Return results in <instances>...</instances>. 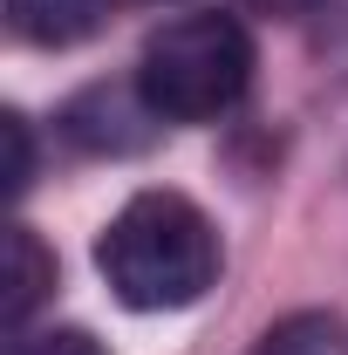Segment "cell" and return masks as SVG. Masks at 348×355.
<instances>
[{"instance_id":"cell-8","label":"cell","mask_w":348,"mask_h":355,"mask_svg":"<svg viewBox=\"0 0 348 355\" xmlns=\"http://www.w3.org/2000/svg\"><path fill=\"white\" fill-rule=\"evenodd\" d=\"M0 137H7V191H28V171H35V164H28V123L7 110V116H0Z\"/></svg>"},{"instance_id":"cell-1","label":"cell","mask_w":348,"mask_h":355,"mask_svg":"<svg viewBox=\"0 0 348 355\" xmlns=\"http://www.w3.org/2000/svg\"><path fill=\"white\" fill-rule=\"evenodd\" d=\"M96 273L137 314L191 308L218 287V232L184 191H137L96 239Z\"/></svg>"},{"instance_id":"cell-5","label":"cell","mask_w":348,"mask_h":355,"mask_svg":"<svg viewBox=\"0 0 348 355\" xmlns=\"http://www.w3.org/2000/svg\"><path fill=\"white\" fill-rule=\"evenodd\" d=\"M48 294H55V253L42 246V232H35V225H7V294H0L7 328L21 335V328H28V314L42 308Z\"/></svg>"},{"instance_id":"cell-4","label":"cell","mask_w":348,"mask_h":355,"mask_svg":"<svg viewBox=\"0 0 348 355\" xmlns=\"http://www.w3.org/2000/svg\"><path fill=\"white\" fill-rule=\"evenodd\" d=\"M116 0H7V28L35 48H76L110 21Z\"/></svg>"},{"instance_id":"cell-6","label":"cell","mask_w":348,"mask_h":355,"mask_svg":"<svg viewBox=\"0 0 348 355\" xmlns=\"http://www.w3.org/2000/svg\"><path fill=\"white\" fill-rule=\"evenodd\" d=\"M253 355H348V321L328 308H301L287 321H273Z\"/></svg>"},{"instance_id":"cell-7","label":"cell","mask_w":348,"mask_h":355,"mask_svg":"<svg viewBox=\"0 0 348 355\" xmlns=\"http://www.w3.org/2000/svg\"><path fill=\"white\" fill-rule=\"evenodd\" d=\"M7 355H110L89 328H42V335H14Z\"/></svg>"},{"instance_id":"cell-2","label":"cell","mask_w":348,"mask_h":355,"mask_svg":"<svg viewBox=\"0 0 348 355\" xmlns=\"http://www.w3.org/2000/svg\"><path fill=\"white\" fill-rule=\"evenodd\" d=\"M253 83V35L225 14H171L164 28H150V42L137 55V89L157 110V123H212L225 116Z\"/></svg>"},{"instance_id":"cell-3","label":"cell","mask_w":348,"mask_h":355,"mask_svg":"<svg viewBox=\"0 0 348 355\" xmlns=\"http://www.w3.org/2000/svg\"><path fill=\"white\" fill-rule=\"evenodd\" d=\"M62 123L82 150H137L157 123V110L143 103V89H82L62 110Z\"/></svg>"}]
</instances>
